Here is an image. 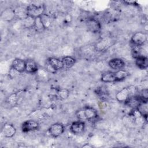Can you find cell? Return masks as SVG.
<instances>
[{"instance_id": "1", "label": "cell", "mask_w": 148, "mask_h": 148, "mask_svg": "<svg viewBox=\"0 0 148 148\" xmlns=\"http://www.w3.org/2000/svg\"><path fill=\"white\" fill-rule=\"evenodd\" d=\"M76 115L80 120L93 121L98 117L97 110L91 106H85L77 110Z\"/></svg>"}, {"instance_id": "2", "label": "cell", "mask_w": 148, "mask_h": 148, "mask_svg": "<svg viewBox=\"0 0 148 148\" xmlns=\"http://www.w3.org/2000/svg\"><path fill=\"white\" fill-rule=\"evenodd\" d=\"M45 12V6L43 5H35L34 3L29 4L26 8L27 16L34 18L40 17Z\"/></svg>"}, {"instance_id": "3", "label": "cell", "mask_w": 148, "mask_h": 148, "mask_svg": "<svg viewBox=\"0 0 148 148\" xmlns=\"http://www.w3.org/2000/svg\"><path fill=\"white\" fill-rule=\"evenodd\" d=\"M147 35L143 32H135L131 38V42L134 46H142L147 41Z\"/></svg>"}, {"instance_id": "4", "label": "cell", "mask_w": 148, "mask_h": 148, "mask_svg": "<svg viewBox=\"0 0 148 148\" xmlns=\"http://www.w3.org/2000/svg\"><path fill=\"white\" fill-rule=\"evenodd\" d=\"M86 27L88 31L94 34L100 32L101 29V25L99 21L94 18H89L87 20Z\"/></svg>"}, {"instance_id": "5", "label": "cell", "mask_w": 148, "mask_h": 148, "mask_svg": "<svg viewBox=\"0 0 148 148\" xmlns=\"http://www.w3.org/2000/svg\"><path fill=\"white\" fill-rule=\"evenodd\" d=\"M64 130V126L62 124L56 123L52 124L49 127L48 131L52 137L57 138L63 134Z\"/></svg>"}, {"instance_id": "6", "label": "cell", "mask_w": 148, "mask_h": 148, "mask_svg": "<svg viewBox=\"0 0 148 148\" xmlns=\"http://www.w3.org/2000/svg\"><path fill=\"white\" fill-rule=\"evenodd\" d=\"M39 127V123L33 120L25 121L21 125V130L23 132H28L37 130Z\"/></svg>"}, {"instance_id": "7", "label": "cell", "mask_w": 148, "mask_h": 148, "mask_svg": "<svg viewBox=\"0 0 148 148\" xmlns=\"http://www.w3.org/2000/svg\"><path fill=\"white\" fill-rule=\"evenodd\" d=\"M146 100L147 99H144L140 95H131L127 98L124 103L128 106L135 109L142 101Z\"/></svg>"}, {"instance_id": "8", "label": "cell", "mask_w": 148, "mask_h": 148, "mask_svg": "<svg viewBox=\"0 0 148 148\" xmlns=\"http://www.w3.org/2000/svg\"><path fill=\"white\" fill-rule=\"evenodd\" d=\"M112 40L109 38H104L98 41L95 46V49L98 51H103L106 50L112 46Z\"/></svg>"}, {"instance_id": "9", "label": "cell", "mask_w": 148, "mask_h": 148, "mask_svg": "<svg viewBox=\"0 0 148 148\" xmlns=\"http://www.w3.org/2000/svg\"><path fill=\"white\" fill-rule=\"evenodd\" d=\"M85 129V123L82 120L73 122L70 126L71 131L75 135H79L83 132Z\"/></svg>"}, {"instance_id": "10", "label": "cell", "mask_w": 148, "mask_h": 148, "mask_svg": "<svg viewBox=\"0 0 148 148\" xmlns=\"http://www.w3.org/2000/svg\"><path fill=\"white\" fill-rule=\"evenodd\" d=\"M11 67L17 72L22 73L25 71V61L20 58H15L12 61Z\"/></svg>"}, {"instance_id": "11", "label": "cell", "mask_w": 148, "mask_h": 148, "mask_svg": "<svg viewBox=\"0 0 148 148\" xmlns=\"http://www.w3.org/2000/svg\"><path fill=\"white\" fill-rule=\"evenodd\" d=\"M2 132L5 137L12 138L15 135L16 129L13 125L9 123H6L3 125Z\"/></svg>"}, {"instance_id": "12", "label": "cell", "mask_w": 148, "mask_h": 148, "mask_svg": "<svg viewBox=\"0 0 148 148\" xmlns=\"http://www.w3.org/2000/svg\"><path fill=\"white\" fill-rule=\"evenodd\" d=\"M108 65L110 66V68L112 69L118 71L124 68V66H125V62L121 58H115L111 59L109 61Z\"/></svg>"}, {"instance_id": "13", "label": "cell", "mask_w": 148, "mask_h": 148, "mask_svg": "<svg viewBox=\"0 0 148 148\" xmlns=\"http://www.w3.org/2000/svg\"><path fill=\"white\" fill-rule=\"evenodd\" d=\"M131 90L130 88L128 87H125L119 91L116 95V98L117 100L120 102H124L127 98L131 96Z\"/></svg>"}, {"instance_id": "14", "label": "cell", "mask_w": 148, "mask_h": 148, "mask_svg": "<svg viewBox=\"0 0 148 148\" xmlns=\"http://www.w3.org/2000/svg\"><path fill=\"white\" fill-rule=\"evenodd\" d=\"M135 64L138 68L142 70L146 69L148 67V58L147 57L140 55L135 58Z\"/></svg>"}, {"instance_id": "15", "label": "cell", "mask_w": 148, "mask_h": 148, "mask_svg": "<svg viewBox=\"0 0 148 148\" xmlns=\"http://www.w3.org/2000/svg\"><path fill=\"white\" fill-rule=\"evenodd\" d=\"M138 112L142 116L145 120H147L148 108H147V100L142 101L136 108Z\"/></svg>"}, {"instance_id": "16", "label": "cell", "mask_w": 148, "mask_h": 148, "mask_svg": "<svg viewBox=\"0 0 148 148\" xmlns=\"http://www.w3.org/2000/svg\"><path fill=\"white\" fill-rule=\"evenodd\" d=\"M38 70V66L35 61L32 60L25 61V72L29 73H34Z\"/></svg>"}, {"instance_id": "17", "label": "cell", "mask_w": 148, "mask_h": 148, "mask_svg": "<svg viewBox=\"0 0 148 148\" xmlns=\"http://www.w3.org/2000/svg\"><path fill=\"white\" fill-rule=\"evenodd\" d=\"M47 63L56 71L63 68L61 60L56 57H50L47 60Z\"/></svg>"}, {"instance_id": "18", "label": "cell", "mask_w": 148, "mask_h": 148, "mask_svg": "<svg viewBox=\"0 0 148 148\" xmlns=\"http://www.w3.org/2000/svg\"><path fill=\"white\" fill-rule=\"evenodd\" d=\"M101 80L105 83H113L116 82L114 72H106L103 73L101 76Z\"/></svg>"}, {"instance_id": "19", "label": "cell", "mask_w": 148, "mask_h": 148, "mask_svg": "<svg viewBox=\"0 0 148 148\" xmlns=\"http://www.w3.org/2000/svg\"><path fill=\"white\" fill-rule=\"evenodd\" d=\"M64 69H69L72 67L75 64L76 60L71 56H65L61 59Z\"/></svg>"}, {"instance_id": "20", "label": "cell", "mask_w": 148, "mask_h": 148, "mask_svg": "<svg viewBox=\"0 0 148 148\" xmlns=\"http://www.w3.org/2000/svg\"><path fill=\"white\" fill-rule=\"evenodd\" d=\"M114 74L116 79V82L122 81L126 79L130 75L128 72L122 69L117 71L116 72H114Z\"/></svg>"}, {"instance_id": "21", "label": "cell", "mask_w": 148, "mask_h": 148, "mask_svg": "<svg viewBox=\"0 0 148 148\" xmlns=\"http://www.w3.org/2000/svg\"><path fill=\"white\" fill-rule=\"evenodd\" d=\"M33 28H34L35 31L38 32H42L46 29L41 21L40 17L35 18V23Z\"/></svg>"}, {"instance_id": "22", "label": "cell", "mask_w": 148, "mask_h": 148, "mask_svg": "<svg viewBox=\"0 0 148 148\" xmlns=\"http://www.w3.org/2000/svg\"><path fill=\"white\" fill-rule=\"evenodd\" d=\"M15 15L14 11L10 9H8L3 12L2 13V18L4 20H10L12 19Z\"/></svg>"}, {"instance_id": "23", "label": "cell", "mask_w": 148, "mask_h": 148, "mask_svg": "<svg viewBox=\"0 0 148 148\" xmlns=\"http://www.w3.org/2000/svg\"><path fill=\"white\" fill-rule=\"evenodd\" d=\"M41 21L42 22V23L43 24L45 28H47L50 27V24H51V18L49 17V15L43 13L40 17Z\"/></svg>"}, {"instance_id": "24", "label": "cell", "mask_w": 148, "mask_h": 148, "mask_svg": "<svg viewBox=\"0 0 148 148\" xmlns=\"http://www.w3.org/2000/svg\"><path fill=\"white\" fill-rule=\"evenodd\" d=\"M24 23L26 27L31 28L34 27V23H35V18L27 16L24 18Z\"/></svg>"}, {"instance_id": "25", "label": "cell", "mask_w": 148, "mask_h": 148, "mask_svg": "<svg viewBox=\"0 0 148 148\" xmlns=\"http://www.w3.org/2000/svg\"><path fill=\"white\" fill-rule=\"evenodd\" d=\"M18 100V94L17 93H14L11 94L10 96H9L8 99V103L11 105H15L17 103Z\"/></svg>"}, {"instance_id": "26", "label": "cell", "mask_w": 148, "mask_h": 148, "mask_svg": "<svg viewBox=\"0 0 148 148\" xmlns=\"http://www.w3.org/2000/svg\"><path fill=\"white\" fill-rule=\"evenodd\" d=\"M69 95V92L67 89L62 88L60 89L58 91V96L61 99H66Z\"/></svg>"}, {"instance_id": "27", "label": "cell", "mask_w": 148, "mask_h": 148, "mask_svg": "<svg viewBox=\"0 0 148 148\" xmlns=\"http://www.w3.org/2000/svg\"><path fill=\"white\" fill-rule=\"evenodd\" d=\"M140 47L141 46H134V47L132 49V55L134 58H136L138 56L142 55L140 54Z\"/></svg>"}]
</instances>
